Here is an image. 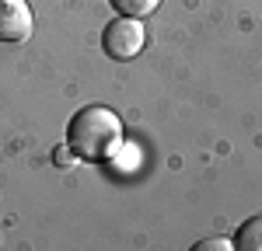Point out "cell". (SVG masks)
<instances>
[{"label":"cell","instance_id":"6da1fadb","mask_svg":"<svg viewBox=\"0 0 262 251\" xmlns=\"http://www.w3.org/2000/svg\"><path fill=\"white\" fill-rule=\"evenodd\" d=\"M67 143L74 150V157L101 164V161H112V154L122 143V122L119 115L105 105H88L81 108L70 126H67Z\"/></svg>","mask_w":262,"mask_h":251},{"label":"cell","instance_id":"7a4b0ae2","mask_svg":"<svg viewBox=\"0 0 262 251\" xmlns=\"http://www.w3.org/2000/svg\"><path fill=\"white\" fill-rule=\"evenodd\" d=\"M143 42H147V32H143V21L140 18H116L105 24V35H101V45H105V53L112 56V60H133V56H140Z\"/></svg>","mask_w":262,"mask_h":251},{"label":"cell","instance_id":"3957f363","mask_svg":"<svg viewBox=\"0 0 262 251\" xmlns=\"http://www.w3.org/2000/svg\"><path fill=\"white\" fill-rule=\"evenodd\" d=\"M32 28L35 18L25 0H0V42H28Z\"/></svg>","mask_w":262,"mask_h":251},{"label":"cell","instance_id":"277c9868","mask_svg":"<svg viewBox=\"0 0 262 251\" xmlns=\"http://www.w3.org/2000/svg\"><path fill=\"white\" fill-rule=\"evenodd\" d=\"M238 248H245V251H262V213L242 223V230H238Z\"/></svg>","mask_w":262,"mask_h":251},{"label":"cell","instance_id":"5b68a950","mask_svg":"<svg viewBox=\"0 0 262 251\" xmlns=\"http://www.w3.org/2000/svg\"><path fill=\"white\" fill-rule=\"evenodd\" d=\"M112 7L122 18H150L161 7V0H112Z\"/></svg>","mask_w":262,"mask_h":251},{"label":"cell","instance_id":"8992f818","mask_svg":"<svg viewBox=\"0 0 262 251\" xmlns=\"http://www.w3.org/2000/svg\"><path fill=\"white\" fill-rule=\"evenodd\" d=\"M196 251H231V241H224V237H213V241H200Z\"/></svg>","mask_w":262,"mask_h":251},{"label":"cell","instance_id":"52a82bcc","mask_svg":"<svg viewBox=\"0 0 262 251\" xmlns=\"http://www.w3.org/2000/svg\"><path fill=\"white\" fill-rule=\"evenodd\" d=\"M70 154H74V150H70V143H67V146H56V154H53V157H56V164H60V167H67V164H74V157H70Z\"/></svg>","mask_w":262,"mask_h":251}]
</instances>
